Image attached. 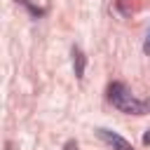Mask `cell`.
<instances>
[{
    "mask_svg": "<svg viewBox=\"0 0 150 150\" xmlns=\"http://www.w3.org/2000/svg\"><path fill=\"white\" fill-rule=\"evenodd\" d=\"M108 101H110L120 112H127V115H145V112L150 110V103L136 98L124 82H112V84L108 87Z\"/></svg>",
    "mask_w": 150,
    "mask_h": 150,
    "instance_id": "obj_1",
    "label": "cell"
},
{
    "mask_svg": "<svg viewBox=\"0 0 150 150\" xmlns=\"http://www.w3.org/2000/svg\"><path fill=\"white\" fill-rule=\"evenodd\" d=\"M63 150H80V148H77V141H68V143L63 145Z\"/></svg>",
    "mask_w": 150,
    "mask_h": 150,
    "instance_id": "obj_4",
    "label": "cell"
},
{
    "mask_svg": "<svg viewBox=\"0 0 150 150\" xmlns=\"http://www.w3.org/2000/svg\"><path fill=\"white\" fill-rule=\"evenodd\" d=\"M84 54H82V49L80 47H73V68H75V75L77 77H82L84 75Z\"/></svg>",
    "mask_w": 150,
    "mask_h": 150,
    "instance_id": "obj_3",
    "label": "cell"
},
{
    "mask_svg": "<svg viewBox=\"0 0 150 150\" xmlns=\"http://www.w3.org/2000/svg\"><path fill=\"white\" fill-rule=\"evenodd\" d=\"M96 134H98V138H101L105 145H110L112 150H134V145H131L127 138H122L120 134H115V131H110V129H96Z\"/></svg>",
    "mask_w": 150,
    "mask_h": 150,
    "instance_id": "obj_2",
    "label": "cell"
},
{
    "mask_svg": "<svg viewBox=\"0 0 150 150\" xmlns=\"http://www.w3.org/2000/svg\"><path fill=\"white\" fill-rule=\"evenodd\" d=\"M143 49H145V52H150V33H148V40H145V45H143Z\"/></svg>",
    "mask_w": 150,
    "mask_h": 150,
    "instance_id": "obj_5",
    "label": "cell"
},
{
    "mask_svg": "<svg viewBox=\"0 0 150 150\" xmlns=\"http://www.w3.org/2000/svg\"><path fill=\"white\" fill-rule=\"evenodd\" d=\"M143 143H145V145H150V131H148V134L143 136Z\"/></svg>",
    "mask_w": 150,
    "mask_h": 150,
    "instance_id": "obj_6",
    "label": "cell"
}]
</instances>
